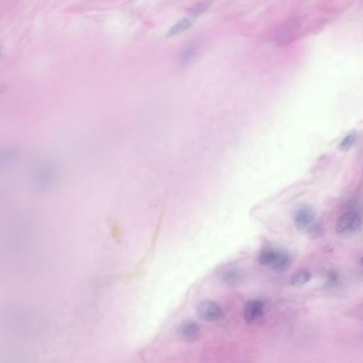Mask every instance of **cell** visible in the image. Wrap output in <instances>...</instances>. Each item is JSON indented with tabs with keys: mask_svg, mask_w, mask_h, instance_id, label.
<instances>
[{
	"mask_svg": "<svg viewBox=\"0 0 363 363\" xmlns=\"http://www.w3.org/2000/svg\"><path fill=\"white\" fill-rule=\"evenodd\" d=\"M357 139H358V135L356 133H352L348 135L341 142L340 145H339V150H342V151L348 150L349 149H351L355 145Z\"/></svg>",
	"mask_w": 363,
	"mask_h": 363,
	"instance_id": "30bf717a",
	"label": "cell"
},
{
	"mask_svg": "<svg viewBox=\"0 0 363 363\" xmlns=\"http://www.w3.org/2000/svg\"><path fill=\"white\" fill-rule=\"evenodd\" d=\"M193 19H194V17L190 15L189 17H185V18L182 19L181 20L177 22L168 31V37H174V36L178 35V34H180L183 31H185V30L188 29L192 24Z\"/></svg>",
	"mask_w": 363,
	"mask_h": 363,
	"instance_id": "52a82bcc",
	"label": "cell"
},
{
	"mask_svg": "<svg viewBox=\"0 0 363 363\" xmlns=\"http://www.w3.org/2000/svg\"><path fill=\"white\" fill-rule=\"evenodd\" d=\"M362 220L356 212H348L339 218L336 224V233L339 235H353L361 229Z\"/></svg>",
	"mask_w": 363,
	"mask_h": 363,
	"instance_id": "3957f363",
	"label": "cell"
},
{
	"mask_svg": "<svg viewBox=\"0 0 363 363\" xmlns=\"http://www.w3.org/2000/svg\"><path fill=\"white\" fill-rule=\"evenodd\" d=\"M243 273L238 270H232L228 272L224 276V281L225 283L229 285H236L239 283L241 279H243Z\"/></svg>",
	"mask_w": 363,
	"mask_h": 363,
	"instance_id": "9c48e42d",
	"label": "cell"
},
{
	"mask_svg": "<svg viewBox=\"0 0 363 363\" xmlns=\"http://www.w3.org/2000/svg\"><path fill=\"white\" fill-rule=\"evenodd\" d=\"M361 264L363 265V257H362V259H361Z\"/></svg>",
	"mask_w": 363,
	"mask_h": 363,
	"instance_id": "7c38bea8",
	"label": "cell"
},
{
	"mask_svg": "<svg viewBox=\"0 0 363 363\" xmlns=\"http://www.w3.org/2000/svg\"><path fill=\"white\" fill-rule=\"evenodd\" d=\"M311 274L308 270H299L297 271L290 279V284L292 287H299L309 282Z\"/></svg>",
	"mask_w": 363,
	"mask_h": 363,
	"instance_id": "ba28073f",
	"label": "cell"
},
{
	"mask_svg": "<svg viewBox=\"0 0 363 363\" xmlns=\"http://www.w3.org/2000/svg\"><path fill=\"white\" fill-rule=\"evenodd\" d=\"M196 314L201 320L213 323L221 320L224 317V313L221 306L216 301L204 300L198 304Z\"/></svg>",
	"mask_w": 363,
	"mask_h": 363,
	"instance_id": "277c9868",
	"label": "cell"
},
{
	"mask_svg": "<svg viewBox=\"0 0 363 363\" xmlns=\"http://www.w3.org/2000/svg\"><path fill=\"white\" fill-rule=\"evenodd\" d=\"M328 278H329L330 282H336L337 280V275L336 274V272H330Z\"/></svg>",
	"mask_w": 363,
	"mask_h": 363,
	"instance_id": "8fae6325",
	"label": "cell"
},
{
	"mask_svg": "<svg viewBox=\"0 0 363 363\" xmlns=\"http://www.w3.org/2000/svg\"><path fill=\"white\" fill-rule=\"evenodd\" d=\"M265 312V305L263 301L259 299H252L246 303L243 309V317L246 323H254L260 320Z\"/></svg>",
	"mask_w": 363,
	"mask_h": 363,
	"instance_id": "5b68a950",
	"label": "cell"
},
{
	"mask_svg": "<svg viewBox=\"0 0 363 363\" xmlns=\"http://www.w3.org/2000/svg\"><path fill=\"white\" fill-rule=\"evenodd\" d=\"M294 220L297 229L311 238H317L323 234V227L317 220L315 212L309 206L298 207L295 211Z\"/></svg>",
	"mask_w": 363,
	"mask_h": 363,
	"instance_id": "6da1fadb",
	"label": "cell"
},
{
	"mask_svg": "<svg viewBox=\"0 0 363 363\" xmlns=\"http://www.w3.org/2000/svg\"><path fill=\"white\" fill-rule=\"evenodd\" d=\"M258 261L278 273H283L287 270L291 263L290 257L287 253L273 248H267L260 252Z\"/></svg>",
	"mask_w": 363,
	"mask_h": 363,
	"instance_id": "7a4b0ae2",
	"label": "cell"
},
{
	"mask_svg": "<svg viewBox=\"0 0 363 363\" xmlns=\"http://www.w3.org/2000/svg\"><path fill=\"white\" fill-rule=\"evenodd\" d=\"M200 325L193 320H186L182 322L177 328V334L184 340H196L200 336Z\"/></svg>",
	"mask_w": 363,
	"mask_h": 363,
	"instance_id": "8992f818",
	"label": "cell"
}]
</instances>
